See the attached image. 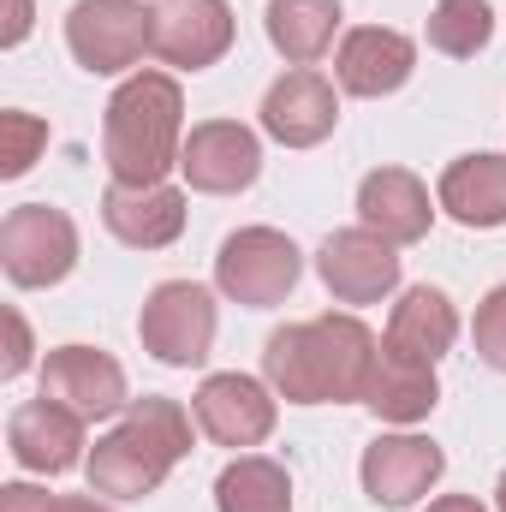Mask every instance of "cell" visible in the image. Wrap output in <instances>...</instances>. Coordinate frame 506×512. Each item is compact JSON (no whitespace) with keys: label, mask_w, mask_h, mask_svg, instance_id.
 Here are the masks:
<instances>
[{"label":"cell","mask_w":506,"mask_h":512,"mask_svg":"<svg viewBox=\"0 0 506 512\" xmlns=\"http://www.w3.org/2000/svg\"><path fill=\"white\" fill-rule=\"evenodd\" d=\"M233 6L227 0H161L149 54L173 72H203L233 48Z\"/></svg>","instance_id":"obj_12"},{"label":"cell","mask_w":506,"mask_h":512,"mask_svg":"<svg viewBox=\"0 0 506 512\" xmlns=\"http://www.w3.org/2000/svg\"><path fill=\"white\" fill-rule=\"evenodd\" d=\"M274 399H280V393H274L268 382L227 370V376H209V382L197 387L191 417H197V429H203L215 447L251 453V447H262V441L274 435V417H280Z\"/></svg>","instance_id":"obj_8"},{"label":"cell","mask_w":506,"mask_h":512,"mask_svg":"<svg viewBox=\"0 0 506 512\" xmlns=\"http://www.w3.org/2000/svg\"><path fill=\"white\" fill-rule=\"evenodd\" d=\"M453 340H459V310H453V298L441 286L399 292V304L387 316V334H381L387 352H399L411 364H441L453 352Z\"/></svg>","instance_id":"obj_19"},{"label":"cell","mask_w":506,"mask_h":512,"mask_svg":"<svg viewBox=\"0 0 506 512\" xmlns=\"http://www.w3.org/2000/svg\"><path fill=\"white\" fill-rule=\"evenodd\" d=\"M0 137H6V149H0V173L6 179H18V173H30V161H36V149L48 143V126L36 120V114H0Z\"/></svg>","instance_id":"obj_25"},{"label":"cell","mask_w":506,"mask_h":512,"mask_svg":"<svg viewBox=\"0 0 506 512\" xmlns=\"http://www.w3.org/2000/svg\"><path fill=\"white\" fill-rule=\"evenodd\" d=\"M155 42V12L143 0H78L66 12V48L84 72H131Z\"/></svg>","instance_id":"obj_6"},{"label":"cell","mask_w":506,"mask_h":512,"mask_svg":"<svg viewBox=\"0 0 506 512\" xmlns=\"http://www.w3.org/2000/svg\"><path fill=\"white\" fill-rule=\"evenodd\" d=\"M191 453V411L179 399H131L120 423L108 435H96L84 471H90V495L108 501H143L167 483V471Z\"/></svg>","instance_id":"obj_3"},{"label":"cell","mask_w":506,"mask_h":512,"mask_svg":"<svg viewBox=\"0 0 506 512\" xmlns=\"http://www.w3.org/2000/svg\"><path fill=\"white\" fill-rule=\"evenodd\" d=\"M316 274L340 304H381L399 286V245L370 233V227H340L322 239Z\"/></svg>","instance_id":"obj_10"},{"label":"cell","mask_w":506,"mask_h":512,"mask_svg":"<svg viewBox=\"0 0 506 512\" xmlns=\"http://www.w3.org/2000/svg\"><path fill=\"white\" fill-rule=\"evenodd\" d=\"M423 512H489L477 495H441V501H429Z\"/></svg>","instance_id":"obj_30"},{"label":"cell","mask_w":506,"mask_h":512,"mask_svg":"<svg viewBox=\"0 0 506 512\" xmlns=\"http://www.w3.org/2000/svg\"><path fill=\"white\" fill-rule=\"evenodd\" d=\"M102 227L131 251H167L185 233V191L173 185H108L102 191Z\"/></svg>","instance_id":"obj_17"},{"label":"cell","mask_w":506,"mask_h":512,"mask_svg":"<svg viewBox=\"0 0 506 512\" xmlns=\"http://www.w3.org/2000/svg\"><path fill=\"white\" fill-rule=\"evenodd\" d=\"M84 417L66 411L60 399H24L12 417H6V447L24 471L36 477H60L84 459Z\"/></svg>","instance_id":"obj_16"},{"label":"cell","mask_w":506,"mask_h":512,"mask_svg":"<svg viewBox=\"0 0 506 512\" xmlns=\"http://www.w3.org/2000/svg\"><path fill=\"white\" fill-rule=\"evenodd\" d=\"M42 399H60L84 423H102V417H120L131 405V387H126V370L108 352H96V346H54L42 358Z\"/></svg>","instance_id":"obj_11"},{"label":"cell","mask_w":506,"mask_h":512,"mask_svg":"<svg viewBox=\"0 0 506 512\" xmlns=\"http://www.w3.org/2000/svg\"><path fill=\"white\" fill-rule=\"evenodd\" d=\"M0 512H54V495H42L30 483H6L0 489Z\"/></svg>","instance_id":"obj_28"},{"label":"cell","mask_w":506,"mask_h":512,"mask_svg":"<svg viewBox=\"0 0 506 512\" xmlns=\"http://www.w3.org/2000/svg\"><path fill=\"white\" fill-rule=\"evenodd\" d=\"M358 227H370V233L393 239V245L429 239V227H435L429 185H423L417 173H405V167H376V173H364V185H358Z\"/></svg>","instance_id":"obj_18"},{"label":"cell","mask_w":506,"mask_h":512,"mask_svg":"<svg viewBox=\"0 0 506 512\" xmlns=\"http://www.w3.org/2000/svg\"><path fill=\"white\" fill-rule=\"evenodd\" d=\"M376 352V334L358 316L286 322L262 346V382L286 405H352V399H364Z\"/></svg>","instance_id":"obj_1"},{"label":"cell","mask_w":506,"mask_h":512,"mask_svg":"<svg viewBox=\"0 0 506 512\" xmlns=\"http://www.w3.org/2000/svg\"><path fill=\"white\" fill-rule=\"evenodd\" d=\"M262 24H268V42H274L280 60H292V66H316V60L334 48L340 0H268Z\"/></svg>","instance_id":"obj_22"},{"label":"cell","mask_w":506,"mask_h":512,"mask_svg":"<svg viewBox=\"0 0 506 512\" xmlns=\"http://www.w3.org/2000/svg\"><path fill=\"white\" fill-rule=\"evenodd\" d=\"M495 512H506V471H501V483H495Z\"/></svg>","instance_id":"obj_32"},{"label":"cell","mask_w":506,"mask_h":512,"mask_svg":"<svg viewBox=\"0 0 506 512\" xmlns=\"http://www.w3.org/2000/svg\"><path fill=\"white\" fill-rule=\"evenodd\" d=\"M137 340L149 358H161L167 370H197L215 346V298L197 280H161L143 298L137 316Z\"/></svg>","instance_id":"obj_5"},{"label":"cell","mask_w":506,"mask_h":512,"mask_svg":"<svg viewBox=\"0 0 506 512\" xmlns=\"http://www.w3.org/2000/svg\"><path fill=\"white\" fill-rule=\"evenodd\" d=\"M179 173L203 197H239V191H251L256 173H262V143L239 120H203V126L185 131Z\"/></svg>","instance_id":"obj_9"},{"label":"cell","mask_w":506,"mask_h":512,"mask_svg":"<svg viewBox=\"0 0 506 512\" xmlns=\"http://www.w3.org/2000/svg\"><path fill=\"white\" fill-rule=\"evenodd\" d=\"M441 399V382H435V364H411L399 352L381 346L376 364H370V382H364V399L381 423H423Z\"/></svg>","instance_id":"obj_21"},{"label":"cell","mask_w":506,"mask_h":512,"mask_svg":"<svg viewBox=\"0 0 506 512\" xmlns=\"http://www.w3.org/2000/svg\"><path fill=\"white\" fill-rule=\"evenodd\" d=\"M435 203L459 221V227H506V155L483 149V155H459L447 161L441 185H435Z\"/></svg>","instance_id":"obj_20"},{"label":"cell","mask_w":506,"mask_h":512,"mask_svg":"<svg viewBox=\"0 0 506 512\" xmlns=\"http://www.w3.org/2000/svg\"><path fill=\"white\" fill-rule=\"evenodd\" d=\"M6 334H12V346H6L0 376H24V370H30V328H24V316H18V310H6Z\"/></svg>","instance_id":"obj_27"},{"label":"cell","mask_w":506,"mask_h":512,"mask_svg":"<svg viewBox=\"0 0 506 512\" xmlns=\"http://www.w3.org/2000/svg\"><path fill=\"white\" fill-rule=\"evenodd\" d=\"M0 268L24 292L60 286L78 268V227H72V215L54 209V203H18L0 221Z\"/></svg>","instance_id":"obj_4"},{"label":"cell","mask_w":506,"mask_h":512,"mask_svg":"<svg viewBox=\"0 0 506 512\" xmlns=\"http://www.w3.org/2000/svg\"><path fill=\"white\" fill-rule=\"evenodd\" d=\"M298 274H304V256L274 227H239V233H227V245L215 256V286L245 310L280 304L298 286Z\"/></svg>","instance_id":"obj_7"},{"label":"cell","mask_w":506,"mask_h":512,"mask_svg":"<svg viewBox=\"0 0 506 512\" xmlns=\"http://www.w3.org/2000/svg\"><path fill=\"white\" fill-rule=\"evenodd\" d=\"M334 126H340V96H334V84L322 72L298 66V72H286V78L268 84V96H262V131L274 143L316 149L322 137H334Z\"/></svg>","instance_id":"obj_15"},{"label":"cell","mask_w":506,"mask_h":512,"mask_svg":"<svg viewBox=\"0 0 506 512\" xmlns=\"http://www.w3.org/2000/svg\"><path fill=\"white\" fill-rule=\"evenodd\" d=\"M441 471H447V453L429 435H376L358 465L364 495L376 507H417L441 483Z\"/></svg>","instance_id":"obj_14"},{"label":"cell","mask_w":506,"mask_h":512,"mask_svg":"<svg viewBox=\"0 0 506 512\" xmlns=\"http://www.w3.org/2000/svg\"><path fill=\"white\" fill-rule=\"evenodd\" d=\"M215 507L221 512H292V477L268 453H239L215 477Z\"/></svg>","instance_id":"obj_23"},{"label":"cell","mask_w":506,"mask_h":512,"mask_svg":"<svg viewBox=\"0 0 506 512\" xmlns=\"http://www.w3.org/2000/svg\"><path fill=\"white\" fill-rule=\"evenodd\" d=\"M489 36H495L489 0H435V12H429V48H435V54L471 60V54L489 48Z\"/></svg>","instance_id":"obj_24"},{"label":"cell","mask_w":506,"mask_h":512,"mask_svg":"<svg viewBox=\"0 0 506 512\" xmlns=\"http://www.w3.org/2000/svg\"><path fill=\"white\" fill-rule=\"evenodd\" d=\"M185 149V90L173 72H131L102 120V161L120 185H167Z\"/></svg>","instance_id":"obj_2"},{"label":"cell","mask_w":506,"mask_h":512,"mask_svg":"<svg viewBox=\"0 0 506 512\" xmlns=\"http://www.w3.org/2000/svg\"><path fill=\"white\" fill-rule=\"evenodd\" d=\"M471 340H477V358H483L489 370H501V376H506V280L483 298V304H477Z\"/></svg>","instance_id":"obj_26"},{"label":"cell","mask_w":506,"mask_h":512,"mask_svg":"<svg viewBox=\"0 0 506 512\" xmlns=\"http://www.w3.org/2000/svg\"><path fill=\"white\" fill-rule=\"evenodd\" d=\"M24 36H30V0H12V18H6V36H0V42L18 48Z\"/></svg>","instance_id":"obj_29"},{"label":"cell","mask_w":506,"mask_h":512,"mask_svg":"<svg viewBox=\"0 0 506 512\" xmlns=\"http://www.w3.org/2000/svg\"><path fill=\"white\" fill-rule=\"evenodd\" d=\"M411 72H417V42L405 30H387V24H358L334 48V84L346 96H364V102L405 90Z\"/></svg>","instance_id":"obj_13"},{"label":"cell","mask_w":506,"mask_h":512,"mask_svg":"<svg viewBox=\"0 0 506 512\" xmlns=\"http://www.w3.org/2000/svg\"><path fill=\"white\" fill-rule=\"evenodd\" d=\"M54 512H114V507H102V501H90V495H60Z\"/></svg>","instance_id":"obj_31"}]
</instances>
